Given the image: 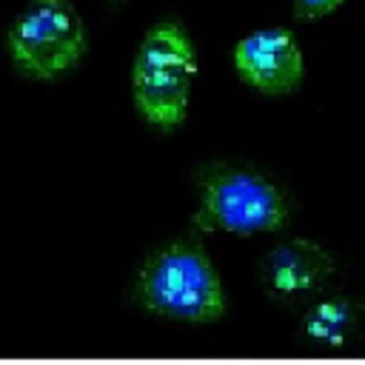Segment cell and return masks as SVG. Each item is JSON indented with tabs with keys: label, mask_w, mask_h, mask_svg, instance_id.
I'll return each mask as SVG.
<instances>
[{
	"label": "cell",
	"mask_w": 365,
	"mask_h": 365,
	"mask_svg": "<svg viewBox=\"0 0 365 365\" xmlns=\"http://www.w3.org/2000/svg\"><path fill=\"white\" fill-rule=\"evenodd\" d=\"M137 297L143 308L171 322H217L228 311L222 279L197 240L154 251L140 268Z\"/></svg>",
	"instance_id": "cell-1"
},
{
	"label": "cell",
	"mask_w": 365,
	"mask_h": 365,
	"mask_svg": "<svg viewBox=\"0 0 365 365\" xmlns=\"http://www.w3.org/2000/svg\"><path fill=\"white\" fill-rule=\"evenodd\" d=\"M194 77L197 48L185 26L177 20L154 23L143 34L131 63V97L137 114L165 131L182 125Z\"/></svg>",
	"instance_id": "cell-2"
},
{
	"label": "cell",
	"mask_w": 365,
	"mask_h": 365,
	"mask_svg": "<svg viewBox=\"0 0 365 365\" xmlns=\"http://www.w3.org/2000/svg\"><path fill=\"white\" fill-rule=\"evenodd\" d=\"M197 185L200 202L191 220L200 231L254 237L285 228L291 217L285 191L271 177L254 168L217 163L202 168Z\"/></svg>",
	"instance_id": "cell-3"
},
{
	"label": "cell",
	"mask_w": 365,
	"mask_h": 365,
	"mask_svg": "<svg viewBox=\"0 0 365 365\" xmlns=\"http://www.w3.org/2000/svg\"><path fill=\"white\" fill-rule=\"evenodd\" d=\"M9 57L29 80H57L68 74L88 48L83 14L71 0H31L11 23Z\"/></svg>",
	"instance_id": "cell-4"
},
{
	"label": "cell",
	"mask_w": 365,
	"mask_h": 365,
	"mask_svg": "<svg viewBox=\"0 0 365 365\" xmlns=\"http://www.w3.org/2000/svg\"><path fill=\"white\" fill-rule=\"evenodd\" d=\"M234 68L248 88L265 97H285L299 88L305 57L291 29L262 26L234 46Z\"/></svg>",
	"instance_id": "cell-5"
},
{
	"label": "cell",
	"mask_w": 365,
	"mask_h": 365,
	"mask_svg": "<svg viewBox=\"0 0 365 365\" xmlns=\"http://www.w3.org/2000/svg\"><path fill=\"white\" fill-rule=\"evenodd\" d=\"M334 274V257L314 240L297 237L274 245L257 265L262 294L277 305H305L325 291Z\"/></svg>",
	"instance_id": "cell-6"
},
{
	"label": "cell",
	"mask_w": 365,
	"mask_h": 365,
	"mask_svg": "<svg viewBox=\"0 0 365 365\" xmlns=\"http://www.w3.org/2000/svg\"><path fill=\"white\" fill-rule=\"evenodd\" d=\"M359 305L345 294H317L305 302V314L297 325V339L322 354L345 351L359 334Z\"/></svg>",
	"instance_id": "cell-7"
},
{
	"label": "cell",
	"mask_w": 365,
	"mask_h": 365,
	"mask_svg": "<svg viewBox=\"0 0 365 365\" xmlns=\"http://www.w3.org/2000/svg\"><path fill=\"white\" fill-rule=\"evenodd\" d=\"M291 3H294V17L314 20V17H325V14L336 11L345 0H291Z\"/></svg>",
	"instance_id": "cell-8"
},
{
	"label": "cell",
	"mask_w": 365,
	"mask_h": 365,
	"mask_svg": "<svg viewBox=\"0 0 365 365\" xmlns=\"http://www.w3.org/2000/svg\"><path fill=\"white\" fill-rule=\"evenodd\" d=\"M117 3H123V0H117Z\"/></svg>",
	"instance_id": "cell-9"
}]
</instances>
